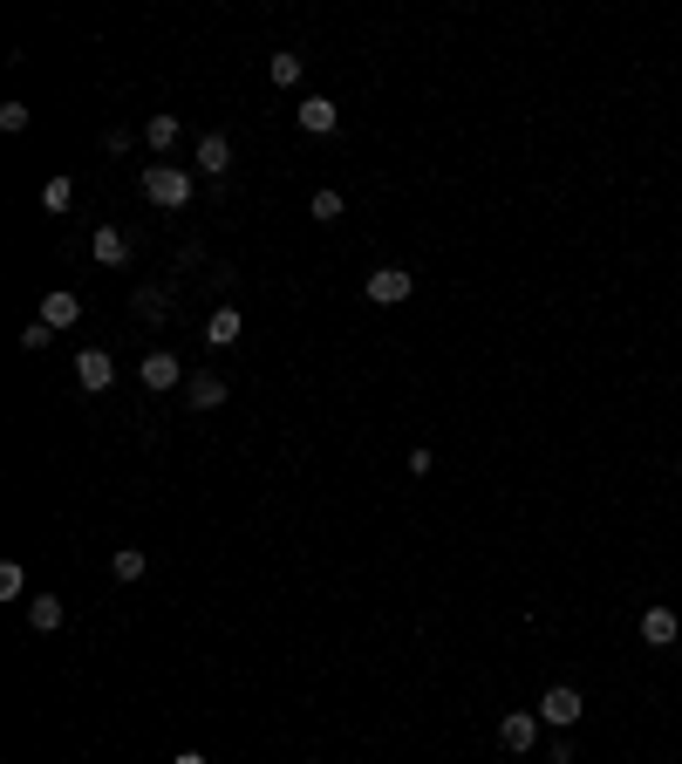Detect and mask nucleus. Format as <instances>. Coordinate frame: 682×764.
<instances>
[{
  "instance_id": "10",
  "label": "nucleus",
  "mask_w": 682,
  "mask_h": 764,
  "mask_svg": "<svg viewBox=\"0 0 682 764\" xmlns=\"http://www.w3.org/2000/svg\"><path fill=\"white\" fill-rule=\"evenodd\" d=\"M532 737H539V724H532L526 710H512V717L498 724V744H505V751H532Z\"/></svg>"
},
{
  "instance_id": "18",
  "label": "nucleus",
  "mask_w": 682,
  "mask_h": 764,
  "mask_svg": "<svg viewBox=\"0 0 682 764\" xmlns=\"http://www.w3.org/2000/svg\"><path fill=\"white\" fill-rule=\"evenodd\" d=\"M41 205H48V212H69V205H76V185H69V178H48V185H41Z\"/></svg>"
},
{
  "instance_id": "14",
  "label": "nucleus",
  "mask_w": 682,
  "mask_h": 764,
  "mask_svg": "<svg viewBox=\"0 0 682 764\" xmlns=\"http://www.w3.org/2000/svg\"><path fill=\"white\" fill-rule=\"evenodd\" d=\"M76 314H82L76 294H48V301H41V321H48V328H76Z\"/></svg>"
},
{
  "instance_id": "5",
  "label": "nucleus",
  "mask_w": 682,
  "mask_h": 764,
  "mask_svg": "<svg viewBox=\"0 0 682 764\" xmlns=\"http://www.w3.org/2000/svg\"><path fill=\"white\" fill-rule=\"evenodd\" d=\"M226 389H232L226 376H212V369H198V376L185 382V403H191V410H219V403H226Z\"/></svg>"
},
{
  "instance_id": "4",
  "label": "nucleus",
  "mask_w": 682,
  "mask_h": 764,
  "mask_svg": "<svg viewBox=\"0 0 682 764\" xmlns=\"http://www.w3.org/2000/svg\"><path fill=\"white\" fill-rule=\"evenodd\" d=\"M76 382L89 389V396H103V389L116 382V362L103 355V348H82V355H76Z\"/></svg>"
},
{
  "instance_id": "23",
  "label": "nucleus",
  "mask_w": 682,
  "mask_h": 764,
  "mask_svg": "<svg viewBox=\"0 0 682 764\" xmlns=\"http://www.w3.org/2000/svg\"><path fill=\"white\" fill-rule=\"evenodd\" d=\"M48 335H55V328H48V321H35V328H21V348H48Z\"/></svg>"
},
{
  "instance_id": "3",
  "label": "nucleus",
  "mask_w": 682,
  "mask_h": 764,
  "mask_svg": "<svg viewBox=\"0 0 682 764\" xmlns=\"http://www.w3.org/2000/svg\"><path fill=\"white\" fill-rule=\"evenodd\" d=\"M410 287H417V280H410L403 267H376V273H369V301H376V307L410 301Z\"/></svg>"
},
{
  "instance_id": "9",
  "label": "nucleus",
  "mask_w": 682,
  "mask_h": 764,
  "mask_svg": "<svg viewBox=\"0 0 682 764\" xmlns=\"http://www.w3.org/2000/svg\"><path fill=\"white\" fill-rule=\"evenodd\" d=\"M239 335H246V321H239V307H219V314L205 321V342H212V348H232Z\"/></svg>"
},
{
  "instance_id": "17",
  "label": "nucleus",
  "mask_w": 682,
  "mask_h": 764,
  "mask_svg": "<svg viewBox=\"0 0 682 764\" xmlns=\"http://www.w3.org/2000/svg\"><path fill=\"white\" fill-rule=\"evenodd\" d=\"M116 580H144V567H151V560H144V546H116Z\"/></svg>"
},
{
  "instance_id": "11",
  "label": "nucleus",
  "mask_w": 682,
  "mask_h": 764,
  "mask_svg": "<svg viewBox=\"0 0 682 764\" xmlns=\"http://www.w3.org/2000/svg\"><path fill=\"white\" fill-rule=\"evenodd\" d=\"M198 164H205V178H219V171L232 164V144L219 137V130H205V137H198Z\"/></svg>"
},
{
  "instance_id": "19",
  "label": "nucleus",
  "mask_w": 682,
  "mask_h": 764,
  "mask_svg": "<svg viewBox=\"0 0 682 764\" xmlns=\"http://www.w3.org/2000/svg\"><path fill=\"white\" fill-rule=\"evenodd\" d=\"M314 219L335 226V219H341V191H314Z\"/></svg>"
},
{
  "instance_id": "6",
  "label": "nucleus",
  "mask_w": 682,
  "mask_h": 764,
  "mask_svg": "<svg viewBox=\"0 0 682 764\" xmlns=\"http://www.w3.org/2000/svg\"><path fill=\"white\" fill-rule=\"evenodd\" d=\"M137 376L151 382V389H178V382H185V369H178V355H171V348H151Z\"/></svg>"
},
{
  "instance_id": "1",
  "label": "nucleus",
  "mask_w": 682,
  "mask_h": 764,
  "mask_svg": "<svg viewBox=\"0 0 682 764\" xmlns=\"http://www.w3.org/2000/svg\"><path fill=\"white\" fill-rule=\"evenodd\" d=\"M144 198H151V205H185L191 171H178V164H144Z\"/></svg>"
},
{
  "instance_id": "24",
  "label": "nucleus",
  "mask_w": 682,
  "mask_h": 764,
  "mask_svg": "<svg viewBox=\"0 0 682 764\" xmlns=\"http://www.w3.org/2000/svg\"><path fill=\"white\" fill-rule=\"evenodd\" d=\"M171 764H205V751H178V758H171Z\"/></svg>"
},
{
  "instance_id": "7",
  "label": "nucleus",
  "mask_w": 682,
  "mask_h": 764,
  "mask_svg": "<svg viewBox=\"0 0 682 764\" xmlns=\"http://www.w3.org/2000/svg\"><path fill=\"white\" fill-rule=\"evenodd\" d=\"M294 123H301L307 137H328V130H335V123H341V110H335V103H328V96H307L301 110H294Z\"/></svg>"
},
{
  "instance_id": "22",
  "label": "nucleus",
  "mask_w": 682,
  "mask_h": 764,
  "mask_svg": "<svg viewBox=\"0 0 682 764\" xmlns=\"http://www.w3.org/2000/svg\"><path fill=\"white\" fill-rule=\"evenodd\" d=\"M21 587H28V573L14 567V560H7V567H0V594H7V601H14V594H21Z\"/></svg>"
},
{
  "instance_id": "15",
  "label": "nucleus",
  "mask_w": 682,
  "mask_h": 764,
  "mask_svg": "<svg viewBox=\"0 0 682 764\" xmlns=\"http://www.w3.org/2000/svg\"><path fill=\"white\" fill-rule=\"evenodd\" d=\"M144 144H151V151H171V144H178V116L157 110L151 123H144Z\"/></svg>"
},
{
  "instance_id": "12",
  "label": "nucleus",
  "mask_w": 682,
  "mask_h": 764,
  "mask_svg": "<svg viewBox=\"0 0 682 764\" xmlns=\"http://www.w3.org/2000/svg\"><path fill=\"white\" fill-rule=\"evenodd\" d=\"M130 260V239L116 226H96V267H123Z\"/></svg>"
},
{
  "instance_id": "2",
  "label": "nucleus",
  "mask_w": 682,
  "mask_h": 764,
  "mask_svg": "<svg viewBox=\"0 0 682 764\" xmlns=\"http://www.w3.org/2000/svg\"><path fill=\"white\" fill-rule=\"evenodd\" d=\"M580 710H587V703H580V689H567V683L539 696V717H546L553 730H573V724H580Z\"/></svg>"
},
{
  "instance_id": "16",
  "label": "nucleus",
  "mask_w": 682,
  "mask_h": 764,
  "mask_svg": "<svg viewBox=\"0 0 682 764\" xmlns=\"http://www.w3.org/2000/svg\"><path fill=\"white\" fill-rule=\"evenodd\" d=\"M266 76L280 82V89H294V82H301V55H294V48H280V55L266 62Z\"/></svg>"
},
{
  "instance_id": "20",
  "label": "nucleus",
  "mask_w": 682,
  "mask_h": 764,
  "mask_svg": "<svg viewBox=\"0 0 682 764\" xmlns=\"http://www.w3.org/2000/svg\"><path fill=\"white\" fill-rule=\"evenodd\" d=\"M28 116H35L28 103H0V130H28Z\"/></svg>"
},
{
  "instance_id": "8",
  "label": "nucleus",
  "mask_w": 682,
  "mask_h": 764,
  "mask_svg": "<svg viewBox=\"0 0 682 764\" xmlns=\"http://www.w3.org/2000/svg\"><path fill=\"white\" fill-rule=\"evenodd\" d=\"M676 635H682L676 608H648V614H642V642H655V649H669Z\"/></svg>"
},
{
  "instance_id": "13",
  "label": "nucleus",
  "mask_w": 682,
  "mask_h": 764,
  "mask_svg": "<svg viewBox=\"0 0 682 764\" xmlns=\"http://www.w3.org/2000/svg\"><path fill=\"white\" fill-rule=\"evenodd\" d=\"M28 628H35V635H55V628H62V601H55V594H35V601H28Z\"/></svg>"
},
{
  "instance_id": "21",
  "label": "nucleus",
  "mask_w": 682,
  "mask_h": 764,
  "mask_svg": "<svg viewBox=\"0 0 682 764\" xmlns=\"http://www.w3.org/2000/svg\"><path fill=\"white\" fill-rule=\"evenodd\" d=\"M130 307H137V314H151V321H157V314H164V294H157V287H137V301H130Z\"/></svg>"
}]
</instances>
